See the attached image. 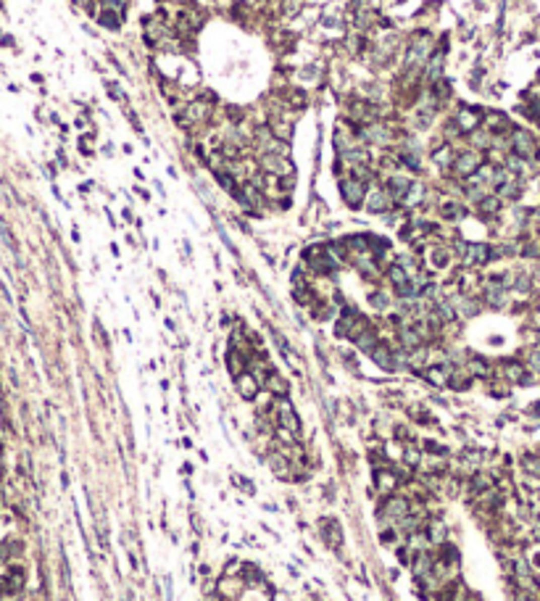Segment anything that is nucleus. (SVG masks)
Instances as JSON below:
<instances>
[{
	"mask_svg": "<svg viewBox=\"0 0 540 601\" xmlns=\"http://www.w3.org/2000/svg\"><path fill=\"white\" fill-rule=\"evenodd\" d=\"M408 512H411V501L406 499V496H401V493H390V496H385V501L380 504V519L382 522H398V519H403Z\"/></svg>",
	"mask_w": 540,
	"mask_h": 601,
	"instance_id": "1",
	"label": "nucleus"
},
{
	"mask_svg": "<svg viewBox=\"0 0 540 601\" xmlns=\"http://www.w3.org/2000/svg\"><path fill=\"white\" fill-rule=\"evenodd\" d=\"M459 256L464 261V267H483V264H488L493 259V251L485 243H461Z\"/></svg>",
	"mask_w": 540,
	"mask_h": 601,
	"instance_id": "2",
	"label": "nucleus"
},
{
	"mask_svg": "<svg viewBox=\"0 0 540 601\" xmlns=\"http://www.w3.org/2000/svg\"><path fill=\"white\" fill-rule=\"evenodd\" d=\"M430 50H432V40L427 34H416L408 45V55H406V64L408 66H422L427 58H430Z\"/></svg>",
	"mask_w": 540,
	"mask_h": 601,
	"instance_id": "3",
	"label": "nucleus"
},
{
	"mask_svg": "<svg viewBox=\"0 0 540 601\" xmlns=\"http://www.w3.org/2000/svg\"><path fill=\"white\" fill-rule=\"evenodd\" d=\"M340 195H343V201L350 206V209H358L364 195H367V190H364V182L350 177V179H343L340 182Z\"/></svg>",
	"mask_w": 540,
	"mask_h": 601,
	"instance_id": "4",
	"label": "nucleus"
},
{
	"mask_svg": "<svg viewBox=\"0 0 540 601\" xmlns=\"http://www.w3.org/2000/svg\"><path fill=\"white\" fill-rule=\"evenodd\" d=\"M277 422H279V427L282 430H290V433H301V419H298V414H295V409L290 406V401H285V398H279L277 401Z\"/></svg>",
	"mask_w": 540,
	"mask_h": 601,
	"instance_id": "5",
	"label": "nucleus"
},
{
	"mask_svg": "<svg viewBox=\"0 0 540 601\" xmlns=\"http://www.w3.org/2000/svg\"><path fill=\"white\" fill-rule=\"evenodd\" d=\"M479 166H483V158H479L474 150H466V153H461V156L453 158V171H456L459 177H472Z\"/></svg>",
	"mask_w": 540,
	"mask_h": 601,
	"instance_id": "6",
	"label": "nucleus"
},
{
	"mask_svg": "<svg viewBox=\"0 0 540 601\" xmlns=\"http://www.w3.org/2000/svg\"><path fill=\"white\" fill-rule=\"evenodd\" d=\"M372 362L377 364L380 369H385V372H395V367H398L395 351L390 348V345H385V343H377V345H374V351H372Z\"/></svg>",
	"mask_w": 540,
	"mask_h": 601,
	"instance_id": "7",
	"label": "nucleus"
},
{
	"mask_svg": "<svg viewBox=\"0 0 540 601\" xmlns=\"http://www.w3.org/2000/svg\"><path fill=\"white\" fill-rule=\"evenodd\" d=\"M374 485H377V491H380L382 496H390V493L398 491L401 477H398L393 469H377V472H374Z\"/></svg>",
	"mask_w": 540,
	"mask_h": 601,
	"instance_id": "8",
	"label": "nucleus"
},
{
	"mask_svg": "<svg viewBox=\"0 0 540 601\" xmlns=\"http://www.w3.org/2000/svg\"><path fill=\"white\" fill-rule=\"evenodd\" d=\"M234 388H237V393L248 401H253L258 396V380L251 372H243L240 377H234Z\"/></svg>",
	"mask_w": 540,
	"mask_h": 601,
	"instance_id": "9",
	"label": "nucleus"
},
{
	"mask_svg": "<svg viewBox=\"0 0 540 601\" xmlns=\"http://www.w3.org/2000/svg\"><path fill=\"white\" fill-rule=\"evenodd\" d=\"M269 469L274 472L277 477H287L290 475V456L287 454H279V451H269V459H266Z\"/></svg>",
	"mask_w": 540,
	"mask_h": 601,
	"instance_id": "10",
	"label": "nucleus"
},
{
	"mask_svg": "<svg viewBox=\"0 0 540 601\" xmlns=\"http://www.w3.org/2000/svg\"><path fill=\"white\" fill-rule=\"evenodd\" d=\"M227 369H229L232 377H240L245 369H248V356L229 345V351H227Z\"/></svg>",
	"mask_w": 540,
	"mask_h": 601,
	"instance_id": "11",
	"label": "nucleus"
},
{
	"mask_svg": "<svg viewBox=\"0 0 540 601\" xmlns=\"http://www.w3.org/2000/svg\"><path fill=\"white\" fill-rule=\"evenodd\" d=\"M479 124V111L477 108H461L459 111V116H456V130L459 132H472L474 127Z\"/></svg>",
	"mask_w": 540,
	"mask_h": 601,
	"instance_id": "12",
	"label": "nucleus"
},
{
	"mask_svg": "<svg viewBox=\"0 0 540 601\" xmlns=\"http://www.w3.org/2000/svg\"><path fill=\"white\" fill-rule=\"evenodd\" d=\"M493 485H496V480H493L490 475H485V472H477V475L469 477V496H483V493L493 491Z\"/></svg>",
	"mask_w": 540,
	"mask_h": 601,
	"instance_id": "13",
	"label": "nucleus"
},
{
	"mask_svg": "<svg viewBox=\"0 0 540 601\" xmlns=\"http://www.w3.org/2000/svg\"><path fill=\"white\" fill-rule=\"evenodd\" d=\"M261 164H264V169H266V171H274V174H282V177H287L290 171H292L290 161H287L285 156H269V153H266Z\"/></svg>",
	"mask_w": 540,
	"mask_h": 601,
	"instance_id": "14",
	"label": "nucleus"
},
{
	"mask_svg": "<svg viewBox=\"0 0 540 601\" xmlns=\"http://www.w3.org/2000/svg\"><path fill=\"white\" fill-rule=\"evenodd\" d=\"M390 206H393V195L387 190H377V193L369 195V211L372 214H382V211L390 209Z\"/></svg>",
	"mask_w": 540,
	"mask_h": 601,
	"instance_id": "15",
	"label": "nucleus"
},
{
	"mask_svg": "<svg viewBox=\"0 0 540 601\" xmlns=\"http://www.w3.org/2000/svg\"><path fill=\"white\" fill-rule=\"evenodd\" d=\"M514 150L519 156H524V158H532L535 156V143H532V137L527 135V132H514Z\"/></svg>",
	"mask_w": 540,
	"mask_h": 601,
	"instance_id": "16",
	"label": "nucleus"
},
{
	"mask_svg": "<svg viewBox=\"0 0 540 601\" xmlns=\"http://www.w3.org/2000/svg\"><path fill=\"white\" fill-rule=\"evenodd\" d=\"M266 388H269V393H274L277 398H285L290 393V383L279 372H274V369H272V375H269V380H266Z\"/></svg>",
	"mask_w": 540,
	"mask_h": 601,
	"instance_id": "17",
	"label": "nucleus"
},
{
	"mask_svg": "<svg viewBox=\"0 0 540 601\" xmlns=\"http://www.w3.org/2000/svg\"><path fill=\"white\" fill-rule=\"evenodd\" d=\"M322 535L327 538V543L330 546H340V540H343V533H340V525L335 522V519H322Z\"/></svg>",
	"mask_w": 540,
	"mask_h": 601,
	"instance_id": "18",
	"label": "nucleus"
},
{
	"mask_svg": "<svg viewBox=\"0 0 540 601\" xmlns=\"http://www.w3.org/2000/svg\"><path fill=\"white\" fill-rule=\"evenodd\" d=\"M448 385L453 390H466L469 385H472V375H469L466 369H453L451 377H448Z\"/></svg>",
	"mask_w": 540,
	"mask_h": 601,
	"instance_id": "19",
	"label": "nucleus"
},
{
	"mask_svg": "<svg viewBox=\"0 0 540 601\" xmlns=\"http://www.w3.org/2000/svg\"><path fill=\"white\" fill-rule=\"evenodd\" d=\"M380 340H377V332H374L372 327H367V330H364L361 335H358V338H356V345H358V348L361 351H374V345H377Z\"/></svg>",
	"mask_w": 540,
	"mask_h": 601,
	"instance_id": "20",
	"label": "nucleus"
},
{
	"mask_svg": "<svg viewBox=\"0 0 540 601\" xmlns=\"http://www.w3.org/2000/svg\"><path fill=\"white\" fill-rule=\"evenodd\" d=\"M425 533H427V540H430V543H445V525L438 522V519H432Z\"/></svg>",
	"mask_w": 540,
	"mask_h": 601,
	"instance_id": "21",
	"label": "nucleus"
},
{
	"mask_svg": "<svg viewBox=\"0 0 540 601\" xmlns=\"http://www.w3.org/2000/svg\"><path fill=\"white\" fill-rule=\"evenodd\" d=\"M430 259H432V267L443 269V267H448V261H451V251L448 248H432Z\"/></svg>",
	"mask_w": 540,
	"mask_h": 601,
	"instance_id": "22",
	"label": "nucleus"
},
{
	"mask_svg": "<svg viewBox=\"0 0 540 601\" xmlns=\"http://www.w3.org/2000/svg\"><path fill=\"white\" fill-rule=\"evenodd\" d=\"M522 467H524V472H527V475L540 477V459H537V456H532V454L522 456Z\"/></svg>",
	"mask_w": 540,
	"mask_h": 601,
	"instance_id": "23",
	"label": "nucleus"
},
{
	"mask_svg": "<svg viewBox=\"0 0 540 601\" xmlns=\"http://www.w3.org/2000/svg\"><path fill=\"white\" fill-rule=\"evenodd\" d=\"M498 206H501V201L496 198V195H490V198H479V214L490 216V214L498 211Z\"/></svg>",
	"mask_w": 540,
	"mask_h": 601,
	"instance_id": "24",
	"label": "nucleus"
},
{
	"mask_svg": "<svg viewBox=\"0 0 540 601\" xmlns=\"http://www.w3.org/2000/svg\"><path fill=\"white\" fill-rule=\"evenodd\" d=\"M206 116H208V106H206V103H193V106L187 108V119H193V122H201Z\"/></svg>",
	"mask_w": 540,
	"mask_h": 601,
	"instance_id": "25",
	"label": "nucleus"
},
{
	"mask_svg": "<svg viewBox=\"0 0 540 601\" xmlns=\"http://www.w3.org/2000/svg\"><path fill=\"white\" fill-rule=\"evenodd\" d=\"M216 179H219V185L224 190H229V193H234L237 195V179H234L232 174H224V171H216Z\"/></svg>",
	"mask_w": 540,
	"mask_h": 601,
	"instance_id": "26",
	"label": "nucleus"
},
{
	"mask_svg": "<svg viewBox=\"0 0 540 601\" xmlns=\"http://www.w3.org/2000/svg\"><path fill=\"white\" fill-rule=\"evenodd\" d=\"M100 24H105L108 29H119V14H116V11H111V8H105L103 14H100Z\"/></svg>",
	"mask_w": 540,
	"mask_h": 601,
	"instance_id": "27",
	"label": "nucleus"
},
{
	"mask_svg": "<svg viewBox=\"0 0 540 601\" xmlns=\"http://www.w3.org/2000/svg\"><path fill=\"white\" fill-rule=\"evenodd\" d=\"M440 216L443 219H459V216H464V209L459 203H445L443 209H440Z\"/></svg>",
	"mask_w": 540,
	"mask_h": 601,
	"instance_id": "28",
	"label": "nucleus"
},
{
	"mask_svg": "<svg viewBox=\"0 0 540 601\" xmlns=\"http://www.w3.org/2000/svg\"><path fill=\"white\" fill-rule=\"evenodd\" d=\"M419 201H422V185L411 182V188H408V193L403 195V203H406V206H414V203H419Z\"/></svg>",
	"mask_w": 540,
	"mask_h": 601,
	"instance_id": "29",
	"label": "nucleus"
},
{
	"mask_svg": "<svg viewBox=\"0 0 540 601\" xmlns=\"http://www.w3.org/2000/svg\"><path fill=\"white\" fill-rule=\"evenodd\" d=\"M435 164H440V166H453V153H451L448 145H443V150H438V153H435Z\"/></svg>",
	"mask_w": 540,
	"mask_h": 601,
	"instance_id": "30",
	"label": "nucleus"
},
{
	"mask_svg": "<svg viewBox=\"0 0 540 601\" xmlns=\"http://www.w3.org/2000/svg\"><path fill=\"white\" fill-rule=\"evenodd\" d=\"M272 338H274V343H277V348L282 351V356L285 359H290V345H287V340L282 338V332H277V330H272Z\"/></svg>",
	"mask_w": 540,
	"mask_h": 601,
	"instance_id": "31",
	"label": "nucleus"
},
{
	"mask_svg": "<svg viewBox=\"0 0 540 601\" xmlns=\"http://www.w3.org/2000/svg\"><path fill=\"white\" fill-rule=\"evenodd\" d=\"M488 119H490V124H488V127H490V130H496V132L506 130V124H509V122H506V116H501V113H490Z\"/></svg>",
	"mask_w": 540,
	"mask_h": 601,
	"instance_id": "32",
	"label": "nucleus"
},
{
	"mask_svg": "<svg viewBox=\"0 0 540 601\" xmlns=\"http://www.w3.org/2000/svg\"><path fill=\"white\" fill-rule=\"evenodd\" d=\"M403 461H406V464L408 467H419V459H422V454H416V451L414 448H406L403 451V456H401Z\"/></svg>",
	"mask_w": 540,
	"mask_h": 601,
	"instance_id": "33",
	"label": "nucleus"
},
{
	"mask_svg": "<svg viewBox=\"0 0 540 601\" xmlns=\"http://www.w3.org/2000/svg\"><path fill=\"white\" fill-rule=\"evenodd\" d=\"M372 306H374V309H385V306H387V298H385L382 293L372 295Z\"/></svg>",
	"mask_w": 540,
	"mask_h": 601,
	"instance_id": "34",
	"label": "nucleus"
},
{
	"mask_svg": "<svg viewBox=\"0 0 540 601\" xmlns=\"http://www.w3.org/2000/svg\"><path fill=\"white\" fill-rule=\"evenodd\" d=\"M472 375H485V362L474 359V362H472Z\"/></svg>",
	"mask_w": 540,
	"mask_h": 601,
	"instance_id": "35",
	"label": "nucleus"
},
{
	"mask_svg": "<svg viewBox=\"0 0 540 601\" xmlns=\"http://www.w3.org/2000/svg\"><path fill=\"white\" fill-rule=\"evenodd\" d=\"M530 364L535 367V369H540V351H535L532 353V359H530Z\"/></svg>",
	"mask_w": 540,
	"mask_h": 601,
	"instance_id": "36",
	"label": "nucleus"
},
{
	"mask_svg": "<svg viewBox=\"0 0 540 601\" xmlns=\"http://www.w3.org/2000/svg\"><path fill=\"white\" fill-rule=\"evenodd\" d=\"M166 601H171V577H166Z\"/></svg>",
	"mask_w": 540,
	"mask_h": 601,
	"instance_id": "37",
	"label": "nucleus"
}]
</instances>
